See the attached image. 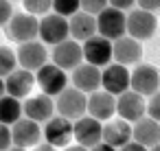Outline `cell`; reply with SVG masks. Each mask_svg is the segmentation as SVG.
I'll list each match as a JSON object with an SVG mask.
<instances>
[{
  "mask_svg": "<svg viewBox=\"0 0 160 151\" xmlns=\"http://www.w3.org/2000/svg\"><path fill=\"white\" fill-rule=\"evenodd\" d=\"M108 5H112V7H116V9H129V7H134L136 5V0H108Z\"/></svg>",
  "mask_w": 160,
  "mask_h": 151,
  "instance_id": "33",
  "label": "cell"
},
{
  "mask_svg": "<svg viewBox=\"0 0 160 151\" xmlns=\"http://www.w3.org/2000/svg\"><path fill=\"white\" fill-rule=\"evenodd\" d=\"M16 57H18V64L22 68L35 72L38 68H42L48 61V51H46L44 42L29 40V42H20V46L16 51Z\"/></svg>",
  "mask_w": 160,
  "mask_h": 151,
  "instance_id": "11",
  "label": "cell"
},
{
  "mask_svg": "<svg viewBox=\"0 0 160 151\" xmlns=\"http://www.w3.org/2000/svg\"><path fill=\"white\" fill-rule=\"evenodd\" d=\"M147 116L156 118L160 123V90H156L151 96H149V103H147Z\"/></svg>",
  "mask_w": 160,
  "mask_h": 151,
  "instance_id": "28",
  "label": "cell"
},
{
  "mask_svg": "<svg viewBox=\"0 0 160 151\" xmlns=\"http://www.w3.org/2000/svg\"><path fill=\"white\" fill-rule=\"evenodd\" d=\"M13 140H11V127L7 123H0V151L11 149Z\"/></svg>",
  "mask_w": 160,
  "mask_h": 151,
  "instance_id": "30",
  "label": "cell"
},
{
  "mask_svg": "<svg viewBox=\"0 0 160 151\" xmlns=\"http://www.w3.org/2000/svg\"><path fill=\"white\" fill-rule=\"evenodd\" d=\"M156 27H158V18L153 11H147V9H132L127 13V33L132 37H136L138 42H145L149 40L153 33H156Z\"/></svg>",
  "mask_w": 160,
  "mask_h": 151,
  "instance_id": "5",
  "label": "cell"
},
{
  "mask_svg": "<svg viewBox=\"0 0 160 151\" xmlns=\"http://www.w3.org/2000/svg\"><path fill=\"white\" fill-rule=\"evenodd\" d=\"M13 16V7H11V0H0V27L7 24Z\"/></svg>",
  "mask_w": 160,
  "mask_h": 151,
  "instance_id": "31",
  "label": "cell"
},
{
  "mask_svg": "<svg viewBox=\"0 0 160 151\" xmlns=\"http://www.w3.org/2000/svg\"><path fill=\"white\" fill-rule=\"evenodd\" d=\"M55 147L51 142H38V151H53Z\"/></svg>",
  "mask_w": 160,
  "mask_h": 151,
  "instance_id": "34",
  "label": "cell"
},
{
  "mask_svg": "<svg viewBox=\"0 0 160 151\" xmlns=\"http://www.w3.org/2000/svg\"><path fill=\"white\" fill-rule=\"evenodd\" d=\"M16 68H18L16 51H11L9 46H0V77H7Z\"/></svg>",
  "mask_w": 160,
  "mask_h": 151,
  "instance_id": "25",
  "label": "cell"
},
{
  "mask_svg": "<svg viewBox=\"0 0 160 151\" xmlns=\"http://www.w3.org/2000/svg\"><path fill=\"white\" fill-rule=\"evenodd\" d=\"M42 134H44V140L51 142L53 147H68L72 140V120L66 116L53 114L46 120V127L42 129Z\"/></svg>",
  "mask_w": 160,
  "mask_h": 151,
  "instance_id": "13",
  "label": "cell"
},
{
  "mask_svg": "<svg viewBox=\"0 0 160 151\" xmlns=\"http://www.w3.org/2000/svg\"><path fill=\"white\" fill-rule=\"evenodd\" d=\"M38 35H40V40H42L44 44L64 42V40L70 35L68 18H64V16H59V13H46V16H42Z\"/></svg>",
  "mask_w": 160,
  "mask_h": 151,
  "instance_id": "7",
  "label": "cell"
},
{
  "mask_svg": "<svg viewBox=\"0 0 160 151\" xmlns=\"http://www.w3.org/2000/svg\"><path fill=\"white\" fill-rule=\"evenodd\" d=\"M72 85L81 92L90 94L101 88V68L88 61H81L77 68H72Z\"/></svg>",
  "mask_w": 160,
  "mask_h": 151,
  "instance_id": "19",
  "label": "cell"
},
{
  "mask_svg": "<svg viewBox=\"0 0 160 151\" xmlns=\"http://www.w3.org/2000/svg\"><path fill=\"white\" fill-rule=\"evenodd\" d=\"M101 140H105L114 149L123 147L127 140H132V125H129V120H125V118H108L105 125H103Z\"/></svg>",
  "mask_w": 160,
  "mask_h": 151,
  "instance_id": "21",
  "label": "cell"
},
{
  "mask_svg": "<svg viewBox=\"0 0 160 151\" xmlns=\"http://www.w3.org/2000/svg\"><path fill=\"white\" fill-rule=\"evenodd\" d=\"M51 57H53V64H57L59 68L72 70V68H77V66L83 61V48H81L77 42H72V40L66 37L64 42L53 44Z\"/></svg>",
  "mask_w": 160,
  "mask_h": 151,
  "instance_id": "14",
  "label": "cell"
},
{
  "mask_svg": "<svg viewBox=\"0 0 160 151\" xmlns=\"http://www.w3.org/2000/svg\"><path fill=\"white\" fill-rule=\"evenodd\" d=\"M86 105H88V96L86 92H81L79 88L75 85H66L59 94H57V101H55V112L59 116H66L70 120H77L79 116L86 114Z\"/></svg>",
  "mask_w": 160,
  "mask_h": 151,
  "instance_id": "2",
  "label": "cell"
},
{
  "mask_svg": "<svg viewBox=\"0 0 160 151\" xmlns=\"http://www.w3.org/2000/svg\"><path fill=\"white\" fill-rule=\"evenodd\" d=\"M22 116H24L22 99H16L11 94H2V96H0V123L13 125Z\"/></svg>",
  "mask_w": 160,
  "mask_h": 151,
  "instance_id": "24",
  "label": "cell"
},
{
  "mask_svg": "<svg viewBox=\"0 0 160 151\" xmlns=\"http://www.w3.org/2000/svg\"><path fill=\"white\" fill-rule=\"evenodd\" d=\"M68 29H70V35H72L75 40L83 42V40H88V37H92V35L97 33V16H92V13L79 9L77 13L70 16Z\"/></svg>",
  "mask_w": 160,
  "mask_h": 151,
  "instance_id": "22",
  "label": "cell"
},
{
  "mask_svg": "<svg viewBox=\"0 0 160 151\" xmlns=\"http://www.w3.org/2000/svg\"><path fill=\"white\" fill-rule=\"evenodd\" d=\"M101 134H103V123L90 114H83L77 120H72V138L88 149L101 140Z\"/></svg>",
  "mask_w": 160,
  "mask_h": 151,
  "instance_id": "8",
  "label": "cell"
},
{
  "mask_svg": "<svg viewBox=\"0 0 160 151\" xmlns=\"http://www.w3.org/2000/svg\"><path fill=\"white\" fill-rule=\"evenodd\" d=\"M44 138L42 134V127L38 120L24 116V118H18L13 125H11V149H29V147H38V142Z\"/></svg>",
  "mask_w": 160,
  "mask_h": 151,
  "instance_id": "3",
  "label": "cell"
},
{
  "mask_svg": "<svg viewBox=\"0 0 160 151\" xmlns=\"http://www.w3.org/2000/svg\"><path fill=\"white\" fill-rule=\"evenodd\" d=\"M22 5L33 16H46L53 9V0H22Z\"/></svg>",
  "mask_w": 160,
  "mask_h": 151,
  "instance_id": "27",
  "label": "cell"
},
{
  "mask_svg": "<svg viewBox=\"0 0 160 151\" xmlns=\"http://www.w3.org/2000/svg\"><path fill=\"white\" fill-rule=\"evenodd\" d=\"M79 9H81V0H53V11L64 18H70Z\"/></svg>",
  "mask_w": 160,
  "mask_h": 151,
  "instance_id": "26",
  "label": "cell"
},
{
  "mask_svg": "<svg viewBox=\"0 0 160 151\" xmlns=\"http://www.w3.org/2000/svg\"><path fill=\"white\" fill-rule=\"evenodd\" d=\"M129 88L142 96H151L156 90H160V70L151 64H136V68L129 72Z\"/></svg>",
  "mask_w": 160,
  "mask_h": 151,
  "instance_id": "4",
  "label": "cell"
},
{
  "mask_svg": "<svg viewBox=\"0 0 160 151\" xmlns=\"http://www.w3.org/2000/svg\"><path fill=\"white\" fill-rule=\"evenodd\" d=\"M116 114L129 123H136L138 118H142L147 114V101L142 94L134 92V90H125L118 94L116 99Z\"/></svg>",
  "mask_w": 160,
  "mask_h": 151,
  "instance_id": "12",
  "label": "cell"
},
{
  "mask_svg": "<svg viewBox=\"0 0 160 151\" xmlns=\"http://www.w3.org/2000/svg\"><path fill=\"white\" fill-rule=\"evenodd\" d=\"M22 107H24V116H29V118H33L38 123H46L55 114V101L46 92H42L38 96H29L22 103Z\"/></svg>",
  "mask_w": 160,
  "mask_h": 151,
  "instance_id": "20",
  "label": "cell"
},
{
  "mask_svg": "<svg viewBox=\"0 0 160 151\" xmlns=\"http://www.w3.org/2000/svg\"><path fill=\"white\" fill-rule=\"evenodd\" d=\"M149 149H151V151H160V140H158V142H156V144H151V147H149Z\"/></svg>",
  "mask_w": 160,
  "mask_h": 151,
  "instance_id": "36",
  "label": "cell"
},
{
  "mask_svg": "<svg viewBox=\"0 0 160 151\" xmlns=\"http://www.w3.org/2000/svg\"><path fill=\"white\" fill-rule=\"evenodd\" d=\"M132 138L149 149L151 144H156L160 140V123L156 118H151V116L138 118L134 123V127H132Z\"/></svg>",
  "mask_w": 160,
  "mask_h": 151,
  "instance_id": "23",
  "label": "cell"
},
{
  "mask_svg": "<svg viewBox=\"0 0 160 151\" xmlns=\"http://www.w3.org/2000/svg\"><path fill=\"white\" fill-rule=\"evenodd\" d=\"M105 7H108V0H81V9L88 11V13H92V16H97Z\"/></svg>",
  "mask_w": 160,
  "mask_h": 151,
  "instance_id": "29",
  "label": "cell"
},
{
  "mask_svg": "<svg viewBox=\"0 0 160 151\" xmlns=\"http://www.w3.org/2000/svg\"><path fill=\"white\" fill-rule=\"evenodd\" d=\"M127 31V16L123 9H116V7H105L97 13V33L108 37V40H118L123 37Z\"/></svg>",
  "mask_w": 160,
  "mask_h": 151,
  "instance_id": "1",
  "label": "cell"
},
{
  "mask_svg": "<svg viewBox=\"0 0 160 151\" xmlns=\"http://www.w3.org/2000/svg\"><path fill=\"white\" fill-rule=\"evenodd\" d=\"M83 61L94 64L99 68L108 66L112 61V40L103 37V35H92L88 40H83Z\"/></svg>",
  "mask_w": 160,
  "mask_h": 151,
  "instance_id": "10",
  "label": "cell"
},
{
  "mask_svg": "<svg viewBox=\"0 0 160 151\" xmlns=\"http://www.w3.org/2000/svg\"><path fill=\"white\" fill-rule=\"evenodd\" d=\"M38 31H40V22H38V16L33 13H13L11 20L7 22V33L11 40L16 42H29V40H35L38 37Z\"/></svg>",
  "mask_w": 160,
  "mask_h": 151,
  "instance_id": "9",
  "label": "cell"
},
{
  "mask_svg": "<svg viewBox=\"0 0 160 151\" xmlns=\"http://www.w3.org/2000/svg\"><path fill=\"white\" fill-rule=\"evenodd\" d=\"M38 75H35V81H38V85L42 88V92H46V94H51V96H57L66 85H68V75H66V70L64 68H59L57 64H44L42 68H38L35 70Z\"/></svg>",
  "mask_w": 160,
  "mask_h": 151,
  "instance_id": "6",
  "label": "cell"
},
{
  "mask_svg": "<svg viewBox=\"0 0 160 151\" xmlns=\"http://www.w3.org/2000/svg\"><path fill=\"white\" fill-rule=\"evenodd\" d=\"M2 94H7V90H5V79L0 77V96H2Z\"/></svg>",
  "mask_w": 160,
  "mask_h": 151,
  "instance_id": "35",
  "label": "cell"
},
{
  "mask_svg": "<svg viewBox=\"0 0 160 151\" xmlns=\"http://www.w3.org/2000/svg\"><path fill=\"white\" fill-rule=\"evenodd\" d=\"M140 57H142V46L136 37L123 35L112 42V59L114 61H118L123 66H132V64H138Z\"/></svg>",
  "mask_w": 160,
  "mask_h": 151,
  "instance_id": "16",
  "label": "cell"
},
{
  "mask_svg": "<svg viewBox=\"0 0 160 151\" xmlns=\"http://www.w3.org/2000/svg\"><path fill=\"white\" fill-rule=\"evenodd\" d=\"M33 85H35V75H33V70H27V68H16V70H11L7 77H5V90H7V94H11V96H16V99H27L29 94H31V90H33Z\"/></svg>",
  "mask_w": 160,
  "mask_h": 151,
  "instance_id": "17",
  "label": "cell"
},
{
  "mask_svg": "<svg viewBox=\"0 0 160 151\" xmlns=\"http://www.w3.org/2000/svg\"><path fill=\"white\" fill-rule=\"evenodd\" d=\"M86 114L99 118L101 123L112 118L116 114V99L114 94H110L108 90H94L88 96V105H86Z\"/></svg>",
  "mask_w": 160,
  "mask_h": 151,
  "instance_id": "18",
  "label": "cell"
},
{
  "mask_svg": "<svg viewBox=\"0 0 160 151\" xmlns=\"http://www.w3.org/2000/svg\"><path fill=\"white\" fill-rule=\"evenodd\" d=\"M101 85L110 94H121V92L129 90V70H127V66H123L118 61H114V64L110 61L108 66H103Z\"/></svg>",
  "mask_w": 160,
  "mask_h": 151,
  "instance_id": "15",
  "label": "cell"
},
{
  "mask_svg": "<svg viewBox=\"0 0 160 151\" xmlns=\"http://www.w3.org/2000/svg\"><path fill=\"white\" fill-rule=\"evenodd\" d=\"M136 5L147 11H160V0H136Z\"/></svg>",
  "mask_w": 160,
  "mask_h": 151,
  "instance_id": "32",
  "label": "cell"
}]
</instances>
